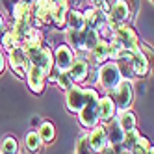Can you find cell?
<instances>
[{
	"instance_id": "6da1fadb",
	"label": "cell",
	"mask_w": 154,
	"mask_h": 154,
	"mask_svg": "<svg viewBox=\"0 0 154 154\" xmlns=\"http://www.w3.org/2000/svg\"><path fill=\"white\" fill-rule=\"evenodd\" d=\"M84 97H85V104L78 112V119H80V125L84 128L91 130L93 126L98 125V109H97L98 93L93 87H87V89H84Z\"/></svg>"
},
{
	"instance_id": "7a4b0ae2",
	"label": "cell",
	"mask_w": 154,
	"mask_h": 154,
	"mask_svg": "<svg viewBox=\"0 0 154 154\" xmlns=\"http://www.w3.org/2000/svg\"><path fill=\"white\" fill-rule=\"evenodd\" d=\"M24 52H26L28 63L37 65V67H39L43 72H45V76H48V74L52 72V67H54V54H52L50 47L47 45L45 41H43L39 47L24 48Z\"/></svg>"
},
{
	"instance_id": "3957f363",
	"label": "cell",
	"mask_w": 154,
	"mask_h": 154,
	"mask_svg": "<svg viewBox=\"0 0 154 154\" xmlns=\"http://www.w3.org/2000/svg\"><path fill=\"white\" fill-rule=\"evenodd\" d=\"M97 80H98L102 89L112 91L113 87L123 80V74H121V71L117 67V61H104L100 65V69H98V72H97Z\"/></svg>"
},
{
	"instance_id": "277c9868",
	"label": "cell",
	"mask_w": 154,
	"mask_h": 154,
	"mask_svg": "<svg viewBox=\"0 0 154 154\" xmlns=\"http://www.w3.org/2000/svg\"><path fill=\"white\" fill-rule=\"evenodd\" d=\"M112 98L115 102V108L119 109H130L134 102V87L130 80H121L113 89H112Z\"/></svg>"
},
{
	"instance_id": "5b68a950",
	"label": "cell",
	"mask_w": 154,
	"mask_h": 154,
	"mask_svg": "<svg viewBox=\"0 0 154 154\" xmlns=\"http://www.w3.org/2000/svg\"><path fill=\"white\" fill-rule=\"evenodd\" d=\"M52 8L54 2L52 0H35L30 6V13H32V20L35 23V26L39 28L41 24H50L52 23ZM34 26V28H35Z\"/></svg>"
},
{
	"instance_id": "8992f818",
	"label": "cell",
	"mask_w": 154,
	"mask_h": 154,
	"mask_svg": "<svg viewBox=\"0 0 154 154\" xmlns=\"http://www.w3.org/2000/svg\"><path fill=\"white\" fill-rule=\"evenodd\" d=\"M130 17V8L125 0H115V2L109 6V11L106 13V23L112 26L113 30L121 24H125V20Z\"/></svg>"
},
{
	"instance_id": "52a82bcc",
	"label": "cell",
	"mask_w": 154,
	"mask_h": 154,
	"mask_svg": "<svg viewBox=\"0 0 154 154\" xmlns=\"http://www.w3.org/2000/svg\"><path fill=\"white\" fill-rule=\"evenodd\" d=\"M113 39L119 41L126 50H134L139 47V37L136 34V30L132 26H126V24H121L113 30Z\"/></svg>"
},
{
	"instance_id": "ba28073f",
	"label": "cell",
	"mask_w": 154,
	"mask_h": 154,
	"mask_svg": "<svg viewBox=\"0 0 154 154\" xmlns=\"http://www.w3.org/2000/svg\"><path fill=\"white\" fill-rule=\"evenodd\" d=\"M24 78L28 82V87L35 95H41L43 93V89H45V82H47V76H45V72H43L37 65L28 63V69H26V76H24Z\"/></svg>"
},
{
	"instance_id": "9c48e42d",
	"label": "cell",
	"mask_w": 154,
	"mask_h": 154,
	"mask_svg": "<svg viewBox=\"0 0 154 154\" xmlns=\"http://www.w3.org/2000/svg\"><path fill=\"white\" fill-rule=\"evenodd\" d=\"M130 67H132V72L134 76H147L149 74V69H150V63H149V58L143 54V50L137 47L134 50H130Z\"/></svg>"
},
{
	"instance_id": "30bf717a",
	"label": "cell",
	"mask_w": 154,
	"mask_h": 154,
	"mask_svg": "<svg viewBox=\"0 0 154 154\" xmlns=\"http://www.w3.org/2000/svg\"><path fill=\"white\" fill-rule=\"evenodd\" d=\"M9 65H11V71L17 76H26L28 58L23 47H15L13 50H9Z\"/></svg>"
},
{
	"instance_id": "8fae6325",
	"label": "cell",
	"mask_w": 154,
	"mask_h": 154,
	"mask_svg": "<svg viewBox=\"0 0 154 154\" xmlns=\"http://www.w3.org/2000/svg\"><path fill=\"white\" fill-rule=\"evenodd\" d=\"M54 54V65L58 67L60 72H65V71H69L71 67V63L74 60V52L69 45H58V48L52 52Z\"/></svg>"
},
{
	"instance_id": "7c38bea8",
	"label": "cell",
	"mask_w": 154,
	"mask_h": 154,
	"mask_svg": "<svg viewBox=\"0 0 154 154\" xmlns=\"http://www.w3.org/2000/svg\"><path fill=\"white\" fill-rule=\"evenodd\" d=\"M65 104L71 113H78L85 104V97H84V89L78 85H72L65 95Z\"/></svg>"
},
{
	"instance_id": "4fadbf2b",
	"label": "cell",
	"mask_w": 154,
	"mask_h": 154,
	"mask_svg": "<svg viewBox=\"0 0 154 154\" xmlns=\"http://www.w3.org/2000/svg\"><path fill=\"white\" fill-rule=\"evenodd\" d=\"M97 109H98V121L100 123H109L113 117H115V102L113 98L106 95V97H98L97 100Z\"/></svg>"
},
{
	"instance_id": "5bb4252c",
	"label": "cell",
	"mask_w": 154,
	"mask_h": 154,
	"mask_svg": "<svg viewBox=\"0 0 154 154\" xmlns=\"http://www.w3.org/2000/svg\"><path fill=\"white\" fill-rule=\"evenodd\" d=\"M87 141H89V147L93 149V152H100L102 149H106L109 145V141L106 137V130L102 125H97L91 128V132L87 134Z\"/></svg>"
},
{
	"instance_id": "9a60e30c",
	"label": "cell",
	"mask_w": 154,
	"mask_h": 154,
	"mask_svg": "<svg viewBox=\"0 0 154 154\" xmlns=\"http://www.w3.org/2000/svg\"><path fill=\"white\" fill-rule=\"evenodd\" d=\"M67 72L71 74L74 84H82V82H85L87 74H89V65H87V61L84 58H74Z\"/></svg>"
},
{
	"instance_id": "2e32d148",
	"label": "cell",
	"mask_w": 154,
	"mask_h": 154,
	"mask_svg": "<svg viewBox=\"0 0 154 154\" xmlns=\"http://www.w3.org/2000/svg\"><path fill=\"white\" fill-rule=\"evenodd\" d=\"M84 23H85V28H93L95 30L97 26L106 23V13H102L100 9H97V8H89L84 13Z\"/></svg>"
},
{
	"instance_id": "e0dca14e",
	"label": "cell",
	"mask_w": 154,
	"mask_h": 154,
	"mask_svg": "<svg viewBox=\"0 0 154 154\" xmlns=\"http://www.w3.org/2000/svg\"><path fill=\"white\" fill-rule=\"evenodd\" d=\"M115 123L119 125V128L123 132H132V130H136V115L130 109H119Z\"/></svg>"
},
{
	"instance_id": "ac0fdd59",
	"label": "cell",
	"mask_w": 154,
	"mask_h": 154,
	"mask_svg": "<svg viewBox=\"0 0 154 154\" xmlns=\"http://www.w3.org/2000/svg\"><path fill=\"white\" fill-rule=\"evenodd\" d=\"M13 19L15 23H28L32 24V13H30V4L26 0H19L13 8Z\"/></svg>"
},
{
	"instance_id": "d6986e66",
	"label": "cell",
	"mask_w": 154,
	"mask_h": 154,
	"mask_svg": "<svg viewBox=\"0 0 154 154\" xmlns=\"http://www.w3.org/2000/svg\"><path fill=\"white\" fill-rule=\"evenodd\" d=\"M104 130H106V137H108V141H109V145L117 147V145H121V143H123L125 132L119 128L117 123H109L108 126H104Z\"/></svg>"
},
{
	"instance_id": "ffe728a7",
	"label": "cell",
	"mask_w": 154,
	"mask_h": 154,
	"mask_svg": "<svg viewBox=\"0 0 154 154\" xmlns=\"http://www.w3.org/2000/svg\"><path fill=\"white\" fill-rule=\"evenodd\" d=\"M67 24H69V30H84L85 28L84 13L80 9H69L67 11Z\"/></svg>"
},
{
	"instance_id": "44dd1931",
	"label": "cell",
	"mask_w": 154,
	"mask_h": 154,
	"mask_svg": "<svg viewBox=\"0 0 154 154\" xmlns=\"http://www.w3.org/2000/svg\"><path fill=\"white\" fill-rule=\"evenodd\" d=\"M37 134H39L43 143H52L54 137H56V128H54V125L50 123V121H43V123L39 125Z\"/></svg>"
},
{
	"instance_id": "7402d4cb",
	"label": "cell",
	"mask_w": 154,
	"mask_h": 154,
	"mask_svg": "<svg viewBox=\"0 0 154 154\" xmlns=\"http://www.w3.org/2000/svg\"><path fill=\"white\" fill-rule=\"evenodd\" d=\"M91 56H93V60H95L97 63H104V61H108V58H109L108 41H98L97 45H95V48L91 50Z\"/></svg>"
},
{
	"instance_id": "603a6c76",
	"label": "cell",
	"mask_w": 154,
	"mask_h": 154,
	"mask_svg": "<svg viewBox=\"0 0 154 154\" xmlns=\"http://www.w3.org/2000/svg\"><path fill=\"white\" fill-rule=\"evenodd\" d=\"M67 41L72 50H84V30H69Z\"/></svg>"
},
{
	"instance_id": "cb8c5ba5",
	"label": "cell",
	"mask_w": 154,
	"mask_h": 154,
	"mask_svg": "<svg viewBox=\"0 0 154 154\" xmlns=\"http://www.w3.org/2000/svg\"><path fill=\"white\" fill-rule=\"evenodd\" d=\"M24 145H26V150H28V152L35 154V152H39V149H41V145H43V141H41V137H39L37 132L32 130V132H28L26 137H24Z\"/></svg>"
},
{
	"instance_id": "d4e9b609",
	"label": "cell",
	"mask_w": 154,
	"mask_h": 154,
	"mask_svg": "<svg viewBox=\"0 0 154 154\" xmlns=\"http://www.w3.org/2000/svg\"><path fill=\"white\" fill-rule=\"evenodd\" d=\"M67 11H69V8H63V6H56L54 4L52 8V23L56 24L58 28H63L65 24H67Z\"/></svg>"
},
{
	"instance_id": "484cf974",
	"label": "cell",
	"mask_w": 154,
	"mask_h": 154,
	"mask_svg": "<svg viewBox=\"0 0 154 154\" xmlns=\"http://www.w3.org/2000/svg\"><path fill=\"white\" fill-rule=\"evenodd\" d=\"M0 152L2 154H19V141L13 136H6L0 143Z\"/></svg>"
},
{
	"instance_id": "4316f807",
	"label": "cell",
	"mask_w": 154,
	"mask_h": 154,
	"mask_svg": "<svg viewBox=\"0 0 154 154\" xmlns=\"http://www.w3.org/2000/svg\"><path fill=\"white\" fill-rule=\"evenodd\" d=\"M98 41H100V39H98V34L93 28H84V50L91 52Z\"/></svg>"
},
{
	"instance_id": "83f0119b",
	"label": "cell",
	"mask_w": 154,
	"mask_h": 154,
	"mask_svg": "<svg viewBox=\"0 0 154 154\" xmlns=\"http://www.w3.org/2000/svg\"><path fill=\"white\" fill-rule=\"evenodd\" d=\"M128 152H130V154H150V152H152V145H150V141H149L147 137L139 136L137 143H136L132 149H128Z\"/></svg>"
},
{
	"instance_id": "f1b7e54d",
	"label": "cell",
	"mask_w": 154,
	"mask_h": 154,
	"mask_svg": "<svg viewBox=\"0 0 154 154\" xmlns=\"http://www.w3.org/2000/svg\"><path fill=\"white\" fill-rule=\"evenodd\" d=\"M74 154H95L93 149L89 147V141H87V136H80L76 139L74 145Z\"/></svg>"
},
{
	"instance_id": "f546056e",
	"label": "cell",
	"mask_w": 154,
	"mask_h": 154,
	"mask_svg": "<svg viewBox=\"0 0 154 154\" xmlns=\"http://www.w3.org/2000/svg\"><path fill=\"white\" fill-rule=\"evenodd\" d=\"M2 47H4V50H13L15 47H19V43H17V37L13 35V32H4L2 34Z\"/></svg>"
},
{
	"instance_id": "4dcf8cb0",
	"label": "cell",
	"mask_w": 154,
	"mask_h": 154,
	"mask_svg": "<svg viewBox=\"0 0 154 154\" xmlns=\"http://www.w3.org/2000/svg\"><path fill=\"white\" fill-rule=\"evenodd\" d=\"M56 82H58V85L61 87V89H65V91H69L72 85H76V84L72 82L71 74H69L67 71H65V72H60V76H58V80H56Z\"/></svg>"
},
{
	"instance_id": "1f68e13d",
	"label": "cell",
	"mask_w": 154,
	"mask_h": 154,
	"mask_svg": "<svg viewBox=\"0 0 154 154\" xmlns=\"http://www.w3.org/2000/svg\"><path fill=\"white\" fill-rule=\"evenodd\" d=\"M125 2L130 8V13H136L137 9H139V0H125Z\"/></svg>"
},
{
	"instance_id": "d6a6232c",
	"label": "cell",
	"mask_w": 154,
	"mask_h": 154,
	"mask_svg": "<svg viewBox=\"0 0 154 154\" xmlns=\"http://www.w3.org/2000/svg\"><path fill=\"white\" fill-rule=\"evenodd\" d=\"M98 154H119V149H117V147H113V145H108L106 149H102Z\"/></svg>"
},
{
	"instance_id": "836d02e7",
	"label": "cell",
	"mask_w": 154,
	"mask_h": 154,
	"mask_svg": "<svg viewBox=\"0 0 154 154\" xmlns=\"http://www.w3.org/2000/svg\"><path fill=\"white\" fill-rule=\"evenodd\" d=\"M4 69H6V56H4V52L0 50V74L4 72Z\"/></svg>"
},
{
	"instance_id": "e575fe53",
	"label": "cell",
	"mask_w": 154,
	"mask_h": 154,
	"mask_svg": "<svg viewBox=\"0 0 154 154\" xmlns=\"http://www.w3.org/2000/svg\"><path fill=\"white\" fill-rule=\"evenodd\" d=\"M52 2L56 4V6H63V8H69V2H67V0H52Z\"/></svg>"
},
{
	"instance_id": "d590c367",
	"label": "cell",
	"mask_w": 154,
	"mask_h": 154,
	"mask_svg": "<svg viewBox=\"0 0 154 154\" xmlns=\"http://www.w3.org/2000/svg\"><path fill=\"white\" fill-rule=\"evenodd\" d=\"M2 34H4V19L0 15V37H2Z\"/></svg>"
},
{
	"instance_id": "8d00e7d4",
	"label": "cell",
	"mask_w": 154,
	"mask_h": 154,
	"mask_svg": "<svg viewBox=\"0 0 154 154\" xmlns=\"http://www.w3.org/2000/svg\"><path fill=\"white\" fill-rule=\"evenodd\" d=\"M67 2H71V4H74V6H78V4L82 2V0H67Z\"/></svg>"
},
{
	"instance_id": "74e56055",
	"label": "cell",
	"mask_w": 154,
	"mask_h": 154,
	"mask_svg": "<svg viewBox=\"0 0 154 154\" xmlns=\"http://www.w3.org/2000/svg\"><path fill=\"white\" fill-rule=\"evenodd\" d=\"M150 2H152V0H150Z\"/></svg>"
}]
</instances>
